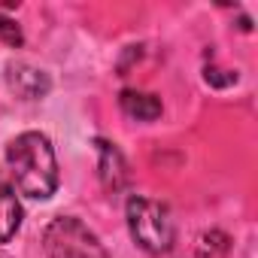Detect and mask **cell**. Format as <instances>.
Masks as SVG:
<instances>
[{"label":"cell","mask_w":258,"mask_h":258,"mask_svg":"<svg viewBox=\"0 0 258 258\" xmlns=\"http://www.w3.org/2000/svg\"><path fill=\"white\" fill-rule=\"evenodd\" d=\"M7 164H10L13 185L22 195L34 198V201H46L55 195L58 161H55V149H52L46 134H40V131L19 134L7 146Z\"/></svg>","instance_id":"obj_1"},{"label":"cell","mask_w":258,"mask_h":258,"mask_svg":"<svg viewBox=\"0 0 258 258\" xmlns=\"http://www.w3.org/2000/svg\"><path fill=\"white\" fill-rule=\"evenodd\" d=\"M124 213H127V231H131L134 243L143 252L164 255V252L173 249L176 225H173V216H170L167 204L143 198V195H134L131 201H127Z\"/></svg>","instance_id":"obj_2"},{"label":"cell","mask_w":258,"mask_h":258,"mask_svg":"<svg viewBox=\"0 0 258 258\" xmlns=\"http://www.w3.org/2000/svg\"><path fill=\"white\" fill-rule=\"evenodd\" d=\"M43 246L49 258H109L97 234L73 216L52 219L43 231Z\"/></svg>","instance_id":"obj_3"},{"label":"cell","mask_w":258,"mask_h":258,"mask_svg":"<svg viewBox=\"0 0 258 258\" xmlns=\"http://www.w3.org/2000/svg\"><path fill=\"white\" fill-rule=\"evenodd\" d=\"M7 85L16 97L22 100H37L43 94H49V76L40 67H31L25 61H13L7 64Z\"/></svg>","instance_id":"obj_4"},{"label":"cell","mask_w":258,"mask_h":258,"mask_svg":"<svg viewBox=\"0 0 258 258\" xmlns=\"http://www.w3.org/2000/svg\"><path fill=\"white\" fill-rule=\"evenodd\" d=\"M94 146H97V176H100V185L106 188V191H118V188H124V182H127V161H124V155L118 152V146L115 143H106V140H94Z\"/></svg>","instance_id":"obj_5"},{"label":"cell","mask_w":258,"mask_h":258,"mask_svg":"<svg viewBox=\"0 0 258 258\" xmlns=\"http://www.w3.org/2000/svg\"><path fill=\"white\" fill-rule=\"evenodd\" d=\"M19 228H22V204H19L16 185L0 173V243L13 240Z\"/></svg>","instance_id":"obj_6"},{"label":"cell","mask_w":258,"mask_h":258,"mask_svg":"<svg viewBox=\"0 0 258 258\" xmlns=\"http://www.w3.org/2000/svg\"><path fill=\"white\" fill-rule=\"evenodd\" d=\"M118 106L124 115H131L137 121H155L161 115V100L155 94H146V91H134V88H124L118 94Z\"/></svg>","instance_id":"obj_7"},{"label":"cell","mask_w":258,"mask_h":258,"mask_svg":"<svg viewBox=\"0 0 258 258\" xmlns=\"http://www.w3.org/2000/svg\"><path fill=\"white\" fill-rule=\"evenodd\" d=\"M231 252V237L219 228L204 231L198 237V258H228Z\"/></svg>","instance_id":"obj_8"},{"label":"cell","mask_w":258,"mask_h":258,"mask_svg":"<svg viewBox=\"0 0 258 258\" xmlns=\"http://www.w3.org/2000/svg\"><path fill=\"white\" fill-rule=\"evenodd\" d=\"M0 37H4V43H10V46H22V31L7 16H0Z\"/></svg>","instance_id":"obj_9"}]
</instances>
